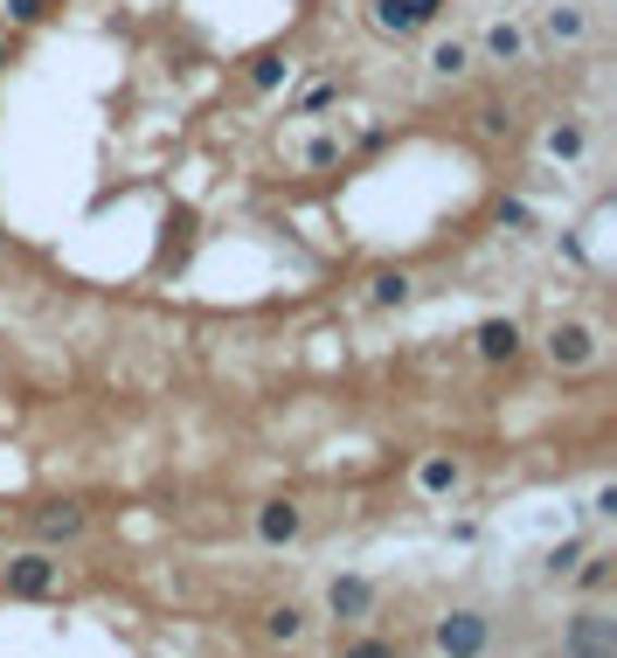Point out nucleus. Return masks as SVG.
Wrapping results in <instances>:
<instances>
[{
    "label": "nucleus",
    "instance_id": "nucleus-23",
    "mask_svg": "<svg viewBox=\"0 0 617 658\" xmlns=\"http://www.w3.org/2000/svg\"><path fill=\"white\" fill-rule=\"evenodd\" d=\"M576 561H583V541H563V548H548V575H569Z\"/></svg>",
    "mask_w": 617,
    "mask_h": 658
},
{
    "label": "nucleus",
    "instance_id": "nucleus-26",
    "mask_svg": "<svg viewBox=\"0 0 617 658\" xmlns=\"http://www.w3.org/2000/svg\"><path fill=\"white\" fill-rule=\"evenodd\" d=\"M0 250H8V236H0Z\"/></svg>",
    "mask_w": 617,
    "mask_h": 658
},
{
    "label": "nucleus",
    "instance_id": "nucleus-14",
    "mask_svg": "<svg viewBox=\"0 0 617 658\" xmlns=\"http://www.w3.org/2000/svg\"><path fill=\"white\" fill-rule=\"evenodd\" d=\"M465 70H472V42H458V35L430 42V77H437V84H458Z\"/></svg>",
    "mask_w": 617,
    "mask_h": 658
},
{
    "label": "nucleus",
    "instance_id": "nucleus-19",
    "mask_svg": "<svg viewBox=\"0 0 617 658\" xmlns=\"http://www.w3.org/2000/svg\"><path fill=\"white\" fill-rule=\"evenodd\" d=\"M341 658H403V651L388 645V637H347V645H341Z\"/></svg>",
    "mask_w": 617,
    "mask_h": 658
},
{
    "label": "nucleus",
    "instance_id": "nucleus-12",
    "mask_svg": "<svg viewBox=\"0 0 617 658\" xmlns=\"http://www.w3.org/2000/svg\"><path fill=\"white\" fill-rule=\"evenodd\" d=\"M541 146H548V160L576 166V160L590 153V125H583V119H555V125H548V139H541Z\"/></svg>",
    "mask_w": 617,
    "mask_h": 658
},
{
    "label": "nucleus",
    "instance_id": "nucleus-18",
    "mask_svg": "<svg viewBox=\"0 0 617 658\" xmlns=\"http://www.w3.org/2000/svg\"><path fill=\"white\" fill-rule=\"evenodd\" d=\"M250 84H257V90H277V84H292V63H285V55H257Z\"/></svg>",
    "mask_w": 617,
    "mask_h": 658
},
{
    "label": "nucleus",
    "instance_id": "nucleus-15",
    "mask_svg": "<svg viewBox=\"0 0 617 658\" xmlns=\"http://www.w3.org/2000/svg\"><path fill=\"white\" fill-rule=\"evenodd\" d=\"M264 637H271V645H298V637H306V610H298V604L264 610Z\"/></svg>",
    "mask_w": 617,
    "mask_h": 658
},
{
    "label": "nucleus",
    "instance_id": "nucleus-2",
    "mask_svg": "<svg viewBox=\"0 0 617 658\" xmlns=\"http://www.w3.org/2000/svg\"><path fill=\"white\" fill-rule=\"evenodd\" d=\"M563 658H617V617L604 604L576 610L569 631H563Z\"/></svg>",
    "mask_w": 617,
    "mask_h": 658
},
{
    "label": "nucleus",
    "instance_id": "nucleus-22",
    "mask_svg": "<svg viewBox=\"0 0 617 658\" xmlns=\"http://www.w3.org/2000/svg\"><path fill=\"white\" fill-rule=\"evenodd\" d=\"M333 98H341V84H306V98H298V111H333Z\"/></svg>",
    "mask_w": 617,
    "mask_h": 658
},
{
    "label": "nucleus",
    "instance_id": "nucleus-24",
    "mask_svg": "<svg viewBox=\"0 0 617 658\" xmlns=\"http://www.w3.org/2000/svg\"><path fill=\"white\" fill-rule=\"evenodd\" d=\"M42 14H49L42 0H8V22H14V28H35V22H42Z\"/></svg>",
    "mask_w": 617,
    "mask_h": 658
},
{
    "label": "nucleus",
    "instance_id": "nucleus-4",
    "mask_svg": "<svg viewBox=\"0 0 617 658\" xmlns=\"http://www.w3.org/2000/svg\"><path fill=\"white\" fill-rule=\"evenodd\" d=\"M548 361L555 368H590L596 361V326L590 319H555L548 326Z\"/></svg>",
    "mask_w": 617,
    "mask_h": 658
},
{
    "label": "nucleus",
    "instance_id": "nucleus-9",
    "mask_svg": "<svg viewBox=\"0 0 617 658\" xmlns=\"http://www.w3.org/2000/svg\"><path fill=\"white\" fill-rule=\"evenodd\" d=\"M84 526H90V513L77 499H49L42 513H35V534H42V541H77Z\"/></svg>",
    "mask_w": 617,
    "mask_h": 658
},
{
    "label": "nucleus",
    "instance_id": "nucleus-8",
    "mask_svg": "<svg viewBox=\"0 0 617 658\" xmlns=\"http://www.w3.org/2000/svg\"><path fill=\"white\" fill-rule=\"evenodd\" d=\"M458 485H465V464L452 458V450H430V458L417 464V493L423 499H452Z\"/></svg>",
    "mask_w": 617,
    "mask_h": 658
},
{
    "label": "nucleus",
    "instance_id": "nucleus-13",
    "mask_svg": "<svg viewBox=\"0 0 617 658\" xmlns=\"http://www.w3.org/2000/svg\"><path fill=\"white\" fill-rule=\"evenodd\" d=\"M368 22H375V35H396V42H403L409 28H423V8H417V0H375Z\"/></svg>",
    "mask_w": 617,
    "mask_h": 658
},
{
    "label": "nucleus",
    "instance_id": "nucleus-1",
    "mask_svg": "<svg viewBox=\"0 0 617 658\" xmlns=\"http://www.w3.org/2000/svg\"><path fill=\"white\" fill-rule=\"evenodd\" d=\"M0 582H8V596H55L63 589V561H55L49 548H22V555H8V569H0Z\"/></svg>",
    "mask_w": 617,
    "mask_h": 658
},
{
    "label": "nucleus",
    "instance_id": "nucleus-11",
    "mask_svg": "<svg viewBox=\"0 0 617 658\" xmlns=\"http://www.w3.org/2000/svg\"><path fill=\"white\" fill-rule=\"evenodd\" d=\"M326 610H333V617H368V610H375V582L333 575V582H326Z\"/></svg>",
    "mask_w": 617,
    "mask_h": 658
},
{
    "label": "nucleus",
    "instance_id": "nucleus-17",
    "mask_svg": "<svg viewBox=\"0 0 617 658\" xmlns=\"http://www.w3.org/2000/svg\"><path fill=\"white\" fill-rule=\"evenodd\" d=\"M417 285H409V271H375V306H409Z\"/></svg>",
    "mask_w": 617,
    "mask_h": 658
},
{
    "label": "nucleus",
    "instance_id": "nucleus-3",
    "mask_svg": "<svg viewBox=\"0 0 617 658\" xmlns=\"http://www.w3.org/2000/svg\"><path fill=\"white\" fill-rule=\"evenodd\" d=\"M485 645H493L485 610H444V617H437V651H444V658H479Z\"/></svg>",
    "mask_w": 617,
    "mask_h": 658
},
{
    "label": "nucleus",
    "instance_id": "nucleus-10",
    "mask_svg": "<svg viewBox=\"0 0 617 658\" xmlns=\"http://www.w3.org/2000/svg\"><path fill=\"white\" fill-rule=\"evenodd\" d=\"M479 49H485V63H528V28L520 22H485Z\"/></svg>",
    "mask_w": 617,
    "mask_h": 658
},
{
    "label": "nucleus",
    "instance_id": "nucleus-16",
    "mask_svg": "<svg viewBox=\"0 0 617 658\" xmlns=\"http://www.w3.org/2000/svg\"><path fill=\"white\" fill-rule=\"evenodd\" d=\"M576 582H583V596H604L610 589V575H617V555L610 548H596V555H583V569H569Z\"/></svg>",
    "mask_w": 617,
    "mask_h": 658
},
{
    "label": "nucleus",
    "instance_id": "nucleus-25",
    "mask_svg": "<svg viewBox=\"0 0 617 658\" xmlns=\"http://www.w3.org/2000/svg\"><path fill=\"white\" fill-rule=\"evenodd\" d=\"M0 70H8V35H0Z\"/></svg>",
    "mask_w": 617,
    "mask_h": 658
},
{
    "label": "nucleus",
    "instance_id": "nucleus-5",
    "mask_svg": "<svg viewBox=\"0 0 617 658\" xmlns=\"http://www.w3.org/2000/svg\"><path fill=\"white\" fill-rule=\"evenodd\" d=\"M298 534H306V506L298 499H264L257 506V541H264V548H292Z\"/></svg>",
    "mask_w": 617,
    "mask_h": 658
},
{
    "label": "nucleus",
    "instance_id": "nucleus-6",
    "mask_svg": "<svg viewBox=\"0 0 617 658\" xmlns=\"http://www.w3.org/2000/svg\"><path fill=\"white\" fill-rule=\"evenodd\" d=\"M472 347H479V361H514L528 347V333H520V319H479Z\"/></svg>",
    "mask_w": 617,
    "mask_h": 658
},
{
    "label": "nucleus",
    "instance_id": "nucleus-20",
    "mask_svg": "<svg viewBox=\"0 0 617 658\" xmlns=\"http://www.w3.org/2000/svg\"><path fill=\"white\" fill-rule=\"evenodd\" d=\"M479 132H485V139H507V132H514V111H507V104H479Z\"/></svg>",
    "mask_w": 617,
    "mask_h": 658
},
{
    "label": "nucleus",
    "instance_id": "nucleus-21",
    "mask_svg": "<svg viewBox=\"0 0 617 658\" xmlns=\"http://www.w3.org/2000/svg\"><path fill=\"white\" fill-rule=\"evenodd\" d=\"M341 160V132H320V139H306V166H333Z\"/></svg>",
    "mask_w": 617,
    "mask_h": 658
},
{
    "label": "nucleus",
    "instance_id": "nucleus-7",
    "mask_svg": "<svg viewBox=\"0 0 617 658\" xmlns=\"http://www.w3.org/2000/svg\"><path fill=\"white\" fill-rule=\"evenodd\" d=\"M541 35H548V42H563V49L590 42V8H583V0H555V8L541 14Z\"/></svg>",
    "mask_w": 617,
    "mask_h": 658
}]
</instances>
